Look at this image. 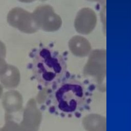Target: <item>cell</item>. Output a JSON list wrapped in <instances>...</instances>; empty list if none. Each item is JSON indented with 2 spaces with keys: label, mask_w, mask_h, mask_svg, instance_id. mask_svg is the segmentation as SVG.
Segmentation results:
<instances>
[{
  "label": "cell",
  "mask_w": 131,
  "mask_h": 131,
  "mask_svg": "<svg viewBox=\"0 0 131 131\" xmlns=\"http://www.w3.org/2000/svg\"><path fill=\"white\" fill-rule=\"evenodd\" d=\"M91 97V89L86 83L72 77L64 78L53 86L46 103L51 112L70 117L89 107Z\"/></svg>",
  "instance_id": "cell-1"
},
{
  "label": "cell",
  "mask_w": 131,
  "mask_h": 131,
  "mask_svg": "<svg viewBox=\"0 0 131 131\" xmlns=\"http://www.w3.org/2000/svg\"><path fill=\"white\" fill-rule=\"evenodd\" d=\"M31 68L34 78L42 86H53L67 74L65 58L52 48L41 46L31 53Z\"/></svg>",
  "instance_id": "cell-2"
},
{
  "label": "cell",
  "mask_w": 131,
  "mask_h": 131,
  "mask_svg": "<svg viewBox=\"0 0 131 131\" xmlns=\"http://www.w3.org/2000/svg\"><path fill=\"white\" fill-rule=\"evenodd\" d=\"M16 70L14 67L8 65L5 72L0 76V82L6 88H9L14 87V78L16 76Z\"/></svg>",
  "instance_id": "cell-3"
},
{
  "label": "cell",
  "mask_w": 131,
  "mask_h": 131,
  "mask_svg": "<svg viewBox=\"0 0 131 131\" xmlns=\"http://www.w3.org/2000/svg\"><path fill=\"white\" fill-rule=\"evenodd\" d=\"M8 66V65L6 62L5 59L0 58V76L5 72Z\"/></svg>",
  "instance_id": "cell-4"
},
{
  "label": "cell",
  "mask_w": 131,
  "mask_h": 131,
  "mask_svg": "<svg viewBox=\"0 0 131 131\" xmlns=\"http://www.w3.org/2000/svg\"><path fill=\"white\" fill-rule=\"evenodd\" d=\"M6 55V48L4 43L0 40V58L5 59Z\"/></svg>",
  "instance_id": "cell-5"
},
{
  "label": "cell",
  "mask_w": 131,
  "mask_h": 131,
  "mask_svg": "<svg viewBox=\"0 0 131 131\" xmlns=\"http://www.w3.org/2000/svg\"><path fill=\"white\" fill-rule=\"evenodd\" d=\"M2 93H3V87L2 85L0 84V98L2 96Z\"/></svg>",
  "instance_id": "cell-6"
},
{
  "label": "cell",
  "mask_w": 131,
  "mask_h": 131,
  "mask_svg": "<svg viewBox=\"0 0 131 131\" xmlns=\"http://www.w3.org/2000/svg\"><path fill=\"white\" fill-rule=\"evenodd\" d=\"M0 131H3V129H2V128H0Z\"/></svg>",
  "instance_id": "cell-7"
}]
</instances>
